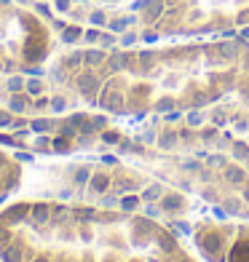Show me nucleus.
<instances>
[{
	"instance_id": "423d86ee",
	"label": "nucleus",
	"mask_w": 249,
	"mask_h": 262,
	"mask_svg": "<svg viewBox=\"0 0 249 262\" xmlns=\"http://www.w3.org/2000/svg\"><path fill=\"white\" fill-rule=\"evenodd\" d=\"M233 152H236V158H246V156H249V150H246V147L241 145V142H239V145H236V150H233Z\"/></svg>"
},
{
	"instance_id": "6e6552de",
	"label": "nucleus",
	"mask_w": 249,
	"mask_h": 262,
	"mask_svg": "<svg viewBox=\"0 0 249 262\" xmlns=\"http://www.w3.org/2000/svg\"><path fill=\"white\" fill-rule=\"evenodd\" d=\"M174 139H177V134H166V137H163V147H172Z\"/></svg>"
},
{
	"instance_id": "f03ea898",
	"label": "nucleus",
	"mask_w": 249,
	"mask_h": 262,
	"mask_svg": "<svg viewBox=\"0 0 249 262\" xmlns=\"http://www.w3.org/2000/svg\"><path fill=\"white\" fill-rule=\"evenodd\" d=\"M49 54L46 27L30 11L0 3V73L38 67Z\"/></svg>"
},
{
	"instance_id": "7ed1b4c3",
	"label": "nucleus",
	"mask_w": 249,
	"mask_h": 262,
	"mask_svg": "<svg viewBox=\"0 0 249 262\" xmlns=\"http://www.w3.org/2000/svg\"><path fill=\"white\" fill-rule=\"evenodd\" d=\"M22 185V166L19 161H14L8 152L0 150V204L16 193V187Z\"/></svg>"
},
{
	"instance_id": "0eeeda50",
	"label": "nucleus",
	"mask_w": 249,
	"mask_h": 262,
	"mask_svg": "<svg viewBox=\"0 0 249 262\" xmlns=\"http://www.w3.org/2000/svg\"><path fill=\"white\" fill-rule=\"evenodd\" d=\"M225 209H228V211H239V201H233V198H228V201H225Z\"/></svg>"
},
{
	"instance_id": "f257e3e1",
	"label": "nucleus",
	"mask_w": 249,
	"mask_h": 262,
	"mask_svg": "<svg viewBox=\"0 0 249 262\" xmlns=\"http://www.w3.org/2000/svg\"><path fill=\"white\" fill-rule=\"evenodd\" d=\"M158 244L150 220L118 211L70 206L54 201H22L0 211L3 262H169L139 259Z\"/></svg>"
},
{
	"instance_id": "39448f33",
	"label": "nucleus",
	"mask_w": 249,
	"mask_h": 262,
	"mask_svg": "<svg viewBox=\"0 0 249 262\" xmlns=\"http://www.w3.org/2000/svg\"><path fill=\"white\" fill-rule=\"evenodd\" d=\"M163 209H166V211L182 209V198H180V195H166V198H163Z\"/></svg>"
},
{
	"instance_id": "1a4fd4ad",
	"label": "nucleus",
	"mask_w": 249,
	"mask_h": 262,
	"mask_svg": "<svg viewBox=\"0 0 249 262\" xmlns=\"http://www.w3.org/2000/svg\"><path fill=\"white\" fill-rule=\"evenodd\" d=\"M244 198H246V201H249V187H246V190H244Z\"/></svg>"
},
{
	"instance_id": "20e7f679",
	"label": "nucleus",
	"mask_w": 249,
	"mask_h": 262,
	"mask_svg": "<svg viewBox=\"0 0 249 262\" xmlns=\"http://www.w3.org/2000/svg\"><path fill=\"white\" fill-rule=\"evenodd\" d=\"M225 180H228L231 185H241L244 182V171L236 169V166H225Z\"/></svg>"
}]
</instances>
